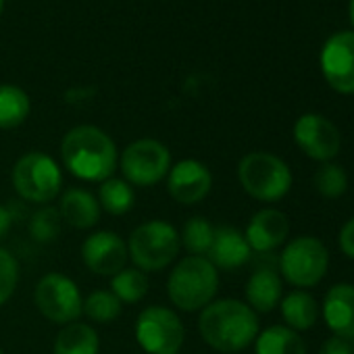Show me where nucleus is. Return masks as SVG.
Listing matches in <instances>:
<instances>
[{
    "instance_id": "f257e3e1",
    "label": "nucleus",
    "mask_w": 354,
    "mask_h": 354,
    "mask_svg": "<svg viewBox=\"0 0 354 354\" xmlns=\"http://www.w3.org/2000/svg\"><path fill=\"white\" fill-rule=\"evenodd\" d=\"M198 331L213 350L238 354L254 344L259 335V317L246 302L221 298L201 310Z\"/></svg>"
},
{
    "instance_id": "f03ea898",
    "label": "nucleus",
    "mask_w": 354,
    "mask_h": 354,
    "mask_svg": "<svg viewBox=\"0 0 354 354\" xmlns=\"http://www.w3.org/2000/svg\"><path fill=\"white\" fill-rule=\"evenodd\" d=\"M61 158L65 169L84 182H104L119 165L113 138L96 125H77L63 136Z\"/></svg>"
},
{
    "instance_id": "7ed1b4c3",
    "label": "nucleus",
    "mask_w": 354,
    "mask_h": 354,
    "mask_svg": "<svg viewBox=\"0 0 354 354\" xmlns=\"http://www.w3.org/2000/svg\"><path fill=\"white\" fill-rule=\"evenodd\" d=\"M219 290V271L207 257H186L177 263L167 279L169 300L186 313L209 306Z\"/></svg>"
},
{
    "instance_id": "20e7f679",
    "label": "nucleus",
    "mask_w": 354,
    "mask_h": 354,
    "mask_svg": "<svg viewBox=\"0 0 354 354\" xmlns=\"http://www.w3.org/2000/svg\"><path fill=\"white\" fill-rule=\"evenodd\" d=\"M238 180L248 196L259 203H277L292 190V171L288 162L271 152L254 150L238 162Z\"/></svg>"
},
{
    "instance_id": "39448f33",
    "label": "nucleus",
    "mask_w": 354,
    "mask_h": 354,
    "mask_svg": "<svg viewBox=\"0 0 354 354\" xmlns=\"http://www.w3.org/2000/svg\"><path fill=\"white\" fill-rule=\"evenodd\" d=\"M180 250V232L160 219L138 225L127 240V257L131 259L133 267L144 273L162 271L177 259Z\"/></svg>"
},
{
    "instance_id": "423d86ee",
    "label": "nucleus",
    "mask_w": 354,
    "mask_h": 354,
    "mask_svg": "<svg viewBox=\"0 0 354 354\" xmlns=\"http://www.w3.org/2000/svg\"><path fill=\"white\" fill-rule=\"evenodd\" d=\"M11 182L24 201L34 205H48L59 196L63 188V171L50 154L32 150L15 160Z\"/></svg>"
},
{
    "instance_id": "0eeeda50",
    "label": "nucleus",
    "mask_w": 354,
    "mask_h": 354,
    "mask_svg": "<svg viewBox=\"0 0 354 354\" xmlns=\"http://www.w3.org/2000/svg\"><path fill=\"white\" fill-rule=\"evenodd\" d=\"M329 267L327 246L315 236H298L279 254V273L296 290L317 286Z\"/></svg>"
},
{
    "instance_id": "6e6552de",
    "label": "nucleus",
    "mask_w": 354,
    "mask_h": 354,
    "mask_svg": "<svg viewBox=\"0 0 354 354\" xmlns=\"http://www.w3.org/2000/svg\"><path fill=\"white\" fill-rule=\"evenodd\" d=\"M123 180L129 186L150 188L162 182L171 169L169 148L152 138H142L125 146L119 158Z\"/></svg>"
},
{
    "instance_id": "1a4fd4ad",
    "label": "nucleus",
    "mask_w": 354,
    "mask_h": 354,
    "mask_svg": "<svg viewBox=\"0 0 354 354\" xmlns=\"http://www.w3.org/2000/svg\"><path fill=\"white\" fill-rule=\"evenodd\" d=\"M136 339L148 354H177L186 339V327L175 310L148 306L136 319Z\"/></svg>"
},
{
    "instance_id": "9d476101",
    "label": "nucleus",
    "mask_w": 354,
    "mask_h": 354,
    "mask_svg": "<svg viewBox=\"0 0 354 354\" xmlns=\"http://www.w3.org/2000/svg\"><path fill=\"white\" fill-rule=\"evenodd\" d=\"M38 310L57 325L75 323L84 315V298L77 283L63 273H46L34 292Z\"/></svg>"
},
{
    "instance_id": "9b49d317",
    "label": "nucleus",
    "mask_w": 354,
    "mask_h": 354,
    "mask_svg": "<svg viewBox=\"0 0 354 354\" xmlns=\"http://www.w3.org/2000/svg\"><path fill=\"white\" fill-rule=\"evenodd\" d=\"M294 140L298 148L317 162H329L342 148V136L333 121L323 115L306 113L294 123Z\"/></svg>"
},
{
    "instance_id": "f8f14e48",
    "label": "nucleus",
    "mask_w": 354,
    "mask_h": 354,
    "mask_svg": "<svg viewBox=\"0 0 354 354\" xmlns=\"http://www.w3.org/2000/svg\"><path fill=\"white\" fill-rule=\"evenodd\" d=\"M325 82L339 94H354V32L333 34L321 50Z\"/></svg>"
},
{
    "instance_id": "ddd939ff",
    "label": "nucleus",
    "mask_w": 354,
    "mask_h": 354,
    "mask_svg": "<svg viewBox=\"0 0 354 354\" xmlns=\"http://www.w3.org/2000/svg\"><path fill=\"white\" fill-rule=\"evenodd\" d=\"M213 188V175L209 167L196 158H184L171 165L167 173L169 196L186 207L203 203Z\"/></svg>"
},
{
    "instance_id": "4468645a",
    "label": "nucleus",
    "mask_w": 354,
    "mask_h": 354,
    "mask_svg": "<svg viewBox=\"0 0 354 354\" xmlns=\"http://www.w3.org/2000/svg\"><path fill=\"white\" fill-rule=\"evenodd\" d=\"M82 259L92 273L113 277L121 269H125V263L129 259L127 242L119 234L109 230L94 232L82 244Z\"/></svg>"
},
{
    "instance_id": "2eb2a0df",
    "label": "nucleus",
    "mask_w": 354,
    "mask_h": 354,
    "mask_svg": "<svg viewBox=\"0 0 354 354\" xmlns=\"http://www.w3.org/2000/svg\"><path fill=\"white\" fill-rule=\"evenodd\" d=\"M290 234L288 215L277 209H261L254 213L244 230V238L254 252H271L279 248Z\"/></svg>"
},
{
    "instance_id": "dca6fc26",
    "label": "nucleus",
    "mask_w": 354,
    "mask_h": 354,
    "mask_svg": "<svg viewBox=\"0 0 354 354\" xmlns=\"http://www.w3.org/2000/svg\"><path fill=\"white\" fill-rule=\"evenodd\" d=\"M323 319L333 335L354 339V286L335 283L323 298Z\"/></svg>"
},
{
    "instance_id": "f3484780",
    "label": "nucleus",
    "mask_w": 354,
    "mask_h": 354,
    "mask_svg": "<svg viewBox=\"0 0 354 354\" xmlns=\"http://www.w3.org/2000/svg\"><path fill=\"white\" fill-rule=\"evenodd\" d=\"M252 250L244 238V232L232 227V225H221L215 227V238L211 244V250L207 259L215 265V269L223 271H234L240 269L242 265L248 263Z\"/></svg>"
},
{
    "instance_id": "a211bd4d",
    "label": "nucleus",
    "mask_w": 354,
    "mask_h": 354,
    "mask_svg": "<svg viewBox=\"0 0 354 354\" xmlns=\"http://www.w3.org/2000/svg\"><path fill=\"white\" fill-rule=\"evenodd\" d=\"M283 298L281 275L271 267L257 269L246 281V304L254 313H271Z\"/></svg>"
},
{
    "instance_id": "6ab92c4d",
    "label": "nucleus",
    "mask_w": 354,
    "mask_h": 354,
    "mask_svg": "<svg viewBox=\"0 0 354 354\" xmlns=\"http://www.w3.org/2000/svg\"><path fill=\"white\" fill-rule=\"evenodd\" d=\"M98 198L84 188H69L63 192L59 203L61 219L73 225L75 230H90L100 221Z\"/></svg>"
},
{
    "instance_id": "aec40b11",
    "label": "nucleus",
    "mask_w": 354,
    "mask_h": 354,
    "mask_svg": "<svg viewBox=\"0 0 354 354\" xmlns=\"http://www.w3.org/2000/svg\"><path fill=\"white\" fill-rule=\"evenodd\" d=\"M279 308H281L286 327L294 331H306L315 327L319 319V304L315 296L308 294L306 290H294L288 296H283L279 302Z\"/></svg>"
},
{
    "instance_id": "412c9836",
    "label": "nucleus",
    "mask_w": 354,
    "mask_h": 354,
    "mask_svg": "<svg viewBox=\"0 0 354 354\" xmlns=\"http://www.w3.org/2000/svg\"><path fill=\"white\" fill-rule=\"evenodd\" d=\"M100 337L88 323H69L57 333L53 352L55 354H98Z\"/></svg>"
},
{
    "instance_id": "4be33fe9",
    "label": "nucleus",
    "mask_w": 354,
    "mask_h": 354,
    "mask_svg": "<svg viewBox=\"0 0 354 354\" xmlns=\"http://www.w3.org/2000/svg\"><path fill=\"white\" fill-rule=\"evenodd\" d=\"M257 354H306V344L298 331L286 325H271L254 339Z\"/></svg>"
},
{
    "instance_id": "5701e85b",
    "label": "nucleus",
    "mask_w": 354,
    "mask_h": 354,
    "mask_svg": "<svg viewBox=\"0 0 354 354\" xmlns=\"http://www.w3.org/2000/svg\"><path fill=\"white\" fill-rule=\"evenodd\" d=\"M32 111L30 96L24 88L13 84H0V129L19 127Z\"/></svg>"
},
{
    "instance_id": "b1692460",
    "label": "nucleus",
    "mask_w": 354,
    "mask_h": 354,
    "mask_svg": "<svg viewBox=\"0 0 354 354\" xmlns=\"http://www.w3.org/2000/svg\"><path fill=\"white\" fill-rule=\"evenodd\" d=\"M96 198L100 209L113 217H121L129 213L136 205L133 186H129L125 180H119V177H109V180L100 182Z\"/></svg>"
},
{
    "instance_id": "393cba45",
    "label": "nucleus",
    "mask_w": 354,
    "mask_h": 354,
    "mask_svg": "<svg viewBox=\"0 0 354 354\" xmlns=\"http://www.w3.org/2000/svg\"><path fill=\"white\" fill-rule=\"evenodd\" d=\"M111 292L119 298L121 304H136L148 294V277L136 267H125L111 277Z\"/></svg>"
},
{
    "instance_id": "a878e982",
    "label": "nucleus",
    "mask_w": 354,
    "mask_h": 354,
    "mask_svg": "<svg viewBox=\"0 0 354 354\" xmlns=\"http://www.w3.org/2000/svg\"><path fill=\"white\" fill-rule=\"evenodd\" d=\"M215 238V227L207 217H192L184 223L180 242L190 257H207Z\"/></svg>"
},
{
    "instance_id": "bb28decb",
    "label": "nucleus",
    "mask_w": 354,
    "mask_h": 354,
    "mask_svg": "<svg viewBox=\"0 0 354 354\" xmlns=\"http://www.w3.org/2000/svg\"><path fill=\"white\" fill-rule=\"evenodd\" d=\"M315 188L327 201H335L344 196L348 190V175L344 167L333 160L321 162V167L315 173Z\"/></svg>"
},
{
    "instance_id": "cd10ccee",
    "label": "nucleus",
    "mask_w": 354,
    "mask_h": 354,
    "mask_svg": "<svg viewBox=\"0 0 354 354\" xmlns=\"http://www.w3.org/2000/svg\"><path fill=\"white\" fill-rule=\"evenodd\" d=\"M84 313L94 323H113L121 315V302L111 290H96L84 300Z\"/></svg>"
},
{
    "instance_id": "c85d7f7f",
    "label": "nucleus",
    "mask_w": 354,
    "mask_h": 354,
    "mask_svg": "<svg viewBox=\"0 0 354 354\" xmlns=\"http://www.w3.org/2000/svg\"><path fill=\"white\" fill-rule=\"evenodd\" d=\"M61 213L55 207H42L38 209L30 219V236L40 244H50L61 236Z\"/></svg>"
},
{
    "instance_id": "c756f323",
    "label": "nucleus",
    "mask_w": 354,
    "mask_h": 354,
    "mask_svg": "<svg viewBox=\"0 0 354 354\" xmlns=\"http://www.w3.org/2000/svg\"><path fill=\"white\" fill-rule=\"evenodd\" d=\"M17 283H19V263L9 250L0 248V306L9 302V298L15 294Z\"/></svg>"
},
{
    "instance_id": "7c9ffc66",
    "label": "nucleus",
    "mask_w": 354,
    "mask_h": 354,
    "mask_svg": "<svg viewBox=\"0 0 354 354\" xmlns=\"http://www.w3.org/2000/svg\"><path fill=\"white\" fill-rule=\"evenodd\" d=\"M319 354H354V346H352L350 339L331 335V337H327V339L321 344Z\"/></svg>"
},
{
    "instance_id": "2f4dec72",
    "label": "nucleus",
    "mask_w": 354,
    "mask_h": 354,
    "mask_svg": "<svg viewBox=\"0 0 354 354\" xmlns=\"http://www.w3.org/2000/svg\"><path fill=\"white\" fill-rule=\"evenodd\" d=\"M337 246H339V250H342L348 259L354 261V217L348 219V221L342 225L339 236H337Z\"/></svg>"
},
{
    "instance_id": "473e14b6",
    "label": "nucleus",
    "mask_w": 354,
    "mask_h": 354,
    "mask_svg": "<svg viewBox=\"0 0 354 354\" xmlns=\"http://www.w3.org/2000/svg\"><path fill=\"white\" fill-rule=\"evenodd\" d=\"M11 223H13V215L9 213V209H7V207L0 205V240H3V238L9 234Z\"/></svg>"
},
{
    "instance_id": "72a5a7b5",
    "label": "nucleus",
    "mask_w": 354,
    "mask_h": 354,
    "mask_svg": "<svg viewBox=\"0 0 354 354\" xmlns=\"http://www.w3.org/2000/svg\"><path fill=\"white\" fill-rule=\"evenodd\" d=\"M350 21L354 26V0H350Z\"/></svg>"
},
{
    "instance_id": "f704fd0d",
    "label": "nucleus",
    "mask_w": 354,
    "mask_h": 354,
    "mask_svg": "<svg viewBox=\"0 0 354 354\" xmlns=\"http://www.w3.org/2000/svg\"><path fill=\"white\" fill-rule=\"evenodd\" d=\"M3 9H5V0H0V15H3Z\"/></svg>"
},
{
    "instance_id": "c9c22d12",
    "label": "nucleus",
    "mask_w": 354,
    "mask_h": 354,
    "mask_svg": "<svg viewBox=\"0 0 354 354\" xmlns=\"http://www.w3.org/2000/svg\"><path fill=\"white\" fill-rule=\"evenodd\" d=\"M0 354H5V350H3V348H0Z\"/></svg>"
}]
</instances>
